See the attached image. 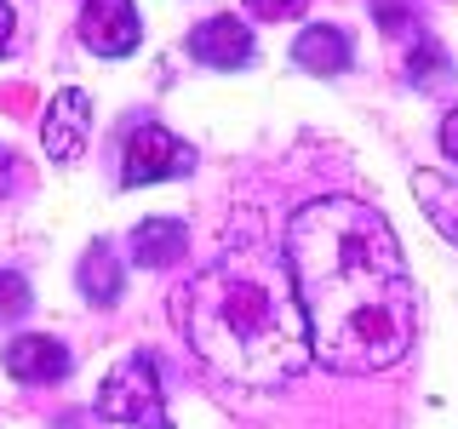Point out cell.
<instances>
[{
    "label": "cell",
    "instance_id": "cell-12",
    "mask_svg": "<svg viewBox=\"0 0 458 429\" xmlns=\"http://www.w3.org/2000/svg\"><path fill=\"white\" fill-rule=\"evenodd\" d=\"M81 292L92 298V304H121V292H126V281H121V264H114V252L98 240L92 252L81 257Z\"/></svg>",
    "mask_w": 458,
    "mask_h": 429
},
{
    "label": "cell",
    "instance_id": "cell-4",
    "mask_svg": "<svg viewBox=\"0 0 458 429\" xmlns=\"http://www.w3.org/2000/svg\"><path fill=\"white\" fill-rule=\"evenodd\" d=\"M195 166L190 143L172 138L166 126L143 121L126 132V149H121V183L126 189H143V183H166V178H183V172Z\"/></svg>",
    "mask_w": 458,
    "mask_h": 429
},
{
    "label": "cell",
    "instance_id": "cell-13",
    "mask_svg": "<svg viewBox=\"0 0 458 429\" xmlns=\"http://www.w3.org/2000/svg\"><path fill=\"white\" fill-rule=\"evenodd\" d=\"M407 75L419 86H441V80H447V52H441L436 40H424V46L407 57Z\"/></svg>",
    "mask_w": 458,
    "mask_h": 429
},
{
    "label": "cell",
    "instance_id": "cell-14",
    "mask_svg": "<svg viewBox=\"0 0 458 429\" xmlns=\"http://www.w3.org/2000/svg\"><path fill=\"white\" fill-rule=\"evenodd\" d=\"M29 281L23 275H12V269H0V321H23L29 315Z\"/></svg>",
    "mask_w": 458,
    "mask_h": 429
},
{
    "label": "cell",
    "instance_id": "cell-7",
    "mask_svg": "<svg viewBox=\"0 0 458 429\" xmlns=\"http://www.w3.org/2000/svg\"><path fill=\"white\" fill-rule=\"evenodd\" d=\"M190 57L207 69H241L252 63V29L241 18H207L190 29Z\"/></svg>",
    "mask_w": 458,
    "mask_h": 429
},
{
    "label": "cell",
    "instance_id": "cell-3",
    "mask_svg": "<svg viewBox=\"0 0 458 429\" xmlns=\"http://www.w3.org/2000/svg\"><path fill=\"white\" fill-rule=\"evenodd\" d=\"M98 412L114 424H132V429H172L155 355H126L104 378V390H98Z\"/></svg>",
    "mask_w": 458,
    "mask_h": 429
},
{
    "label": "cell",
    "instance_id": "cell-1",
    "mask_svg": "<svg viewBox=\"0 0 458 429\" xmlns=\"http://www.w3.org/2000/svg\"><path fill=\"white\" fill-rule=\"evenodd\" d=\"M286 275L310 321V349L333 372H384L419 326L407 257L378 206L350 195L304 200L286 223Z\"/></svg>",
    "mask_w": 458,
    "mask_h": 429
},
{
    "label": "cell",
    "instance_id": "cell-9",
    "mask_svg": "<svg viewBox=\"0 0 458 429\" xmlns=\"http://www.w3.org/2000/svg\"><path fill=\"white\" fill-rule=\"evenodd\" d=\"M293 57L310 69V75H344V69H350V35L333 29V23H315V29L298 35Z\"/></svg>",
    "mask_w": 458,
    "mask_h": 429
},
{
    "label": "cell",
    "instance_id": "cell-17",
    "mask_svg": "<svg viewBox=\"0 0 458 429\" xmlns=\"http://www.w3.org/2000/svg\"><path fill=\"white\" fill-rule=\"evenodd\" d=\"M12 29H18V23H12V6H6V0H0V52L12 46Z\"/></svg>",
    "mask_w": 458,
    "mask_h": 429
},
{
    "label": "cell",
    "instance_id": "cell-15",
    "mask_svg": "<svg viewBox=\"0 0 458 429\" xmlns=\"http://www.w3.org/2000/svg\"><path fill=\"white\" fill-rule=\"evenodd\" d=\"M247 12H252V18L281 23V18H298V12H304V0H247Z\"/></svg>",
    "mask_w": 458,
    "mask_h": 429
},
{
    "label": "cell",
    "instance_id": "cell-6",
    "mask_svg": "<svg viewBox=\"0 0 458 429\" xmlns=\"http://www.w3.org/2000/svg\"><path fill=\"white\" fill-rule=\"evenodd\" d=\"M86 138H92V97L69 86V92L52 97L47 121H40V143H47V155L57 166H69V161H81Z\"/></svg>",
    "mask_w": 458,
    "mask_h": 429
},
{
    "label": "cell",
    "instance_id": "cell-8",
    "mask_svg": "<svg viewBox=\"0 0 458 429\" xmlns=\"http://www.w3.org/2000/svg\"><path fill=\"white\" fill-rule=\"evenodd\" d=\"M6 372L18 383H57L69 372V349L57 338H35V332H29V338H12L6 343Z\"/></svg>",
    "mask_w": 458,
    "mask_h": 429
},
{
    "label": "cell",
    "instance_id": "cell-2",
    "mask_svg": "<svg viewBox=\"0 0 458 429\" xmlns=\"http://www.w3.org/2000/svg\"><path fill=\"white\" fill-rule=\"evenodd\" d=\"M172 321L224 383L276 390L310 366V321L264 252H229L172 298Z\"/></svg>",
    "mask_w": 458,
    "mask_h": 429
},
{
    "label": "cell",
    "instance_id": "cell-11",
    "mask_svg": "<svg viewBox=\"0 0 458 429\" xmlns=\"http://www.w3.org/2000/svg\"><path fill=\"white\" fill-rule=\"evenodd\" d=\"M412 195H419L424 218L441 229V240H453V247H458V183L424 166V172H412Z\"/></svg>",
    "mask_w": 458,
    "mask_h": 429
},
{
    "label": "cell",
    "instance_id": "cell-5",
    "mask_svg": "<svg viewBox=\"0 0 458 429\" xmlns=\"http://www.w3.org/2000/svg\"><path fill=\"white\" fill-rule=\"evenodd\" d=\"M138 35H143V23H138V6H132V0H86V12H81V40H86L98 57H126V52H138Z\"/></svg>",
    "mask_w": 458,
    "mask_h": 429
},
{
    "label": "cell",
    "instance_id": "cell-18",
    "mask_svg": "<svg viewBox=\"0 0 458 429\" xmlns=\"http://www.w3.org/2000/svg\"><path fill=\"white\" fill-rule=\"evenodd\" d=\"M0 195H6V149H0Z\"/></svg>",
    "mask_w": 458,
    "mask_h": 429
},
{
    "label": "cell",
    "instance_id": "cell-10",
    "mask_svg": "<svg viewBox=\"0 0 458 429\" xmlns=\"http://www.w3.org/2000/svg\"><path fill=\"white\" fill-rule=\"evenodd\" d=\"M183 240H190V229H183L178 218H143L132 229V257L143 269H166L183 257Z\"/></svg>",
    "mask_w": 458,
    "mask_h": 429
},
{
    "label": "cell",
    "instance_id": "cell-16",
    "mask_svg": "<svg viewBox=\"0 0 458 429\" xmlns=\"http://www.w3.org/2000/svg\"><path fill=\"white\" fill-rule=\"evenodd\" d=\"M441 149H447L453 161H458V109L447 114V121H441Z\"/></svg>",
    "mask_w": 458,
    "mask_h": 429
}]
</instances>
